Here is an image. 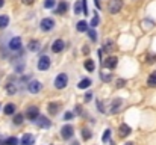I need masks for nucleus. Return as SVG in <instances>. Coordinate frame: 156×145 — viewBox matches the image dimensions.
Returning <instances> with one entry per match:
<instances>
[{"label": "nucleus", "mask_w": 156, "mask_h": 145, "mask_svg": "<svg viewBox=\"0 0 156 145\" xmlns=\"http://www.w3.org/2000/svg\"><path fill=\"white\" fill-rule=\"evenodd\" d=\"M97 107H99V110H100L102 113H105V109H103V103H102V101H97Z\"/></svg>", "instance_id": "4c0bfd02"}, {"label": "nucleus", "mask_w": 156, "mask_h": 145, "mask_svg": "<svg viewBox=\"0 0 156 145\" xmlns=\"http://www.w3.org/2000/svg\"><path fill=\"white\" fill-rule=\"evenodd\" d=\"M76 27H77V32H88V23H87V21H83V20H82V21H79Z\"/></svg>", "instance_id": "6ab92c4d"}, {"label": "nucleus", "mask_w": 156, "mask_h": 145, "mask_svg": "<svg viewBox=\"0 0 156 145\" xmlns=\"http://www.w3.org/2000/svg\"><path fill=\"white\" fill-rule=\"evenodd\" d=\"M3 112H5L6 115H12V113H15V104H14V103H8V104L3 107Z\"/></svg>", "instance_id": "f3484780"}, {"label": "nucleus", "mask_w": 156, "mask_h": 145, "mask_svg": "<svg viewBox=\"0 0 156 145\" xmlns=\"http://www.w3.org/2000/svg\"><path fill=\"white\" fill-rule=\"evenodd\" d=\"M146 59H147L146 62H149V64H152V62H155L156 54H147V57H146Z\"/></svg>", "instance_id": "473e14b6"}, {"label": "nucleus", "mask_w": 156, "mask_h": 145, "mask_svg": "<svg viewBox=\"0 0 156 145\" xmlns=\"http://www.w3.org/2000/svg\"><path fill=\"white\" fill-rule=\"evenodd\" d=\"M41 89H43V85H41L38 80H32V82L27 85V91L32 92V94H37V92H40Z\"/></svg>", "instance_id": "423d86ee"}, {"label": "nucleus", "mask_w": 156, "mask_h": 145, "mask_svg": "<svg viewBox=\"0 0 156 145\" xmlns=\"http://www.w3.org/2000/svg\"><path fill=\"white\" fill-rule=\"evenodd\" d=\"M147 85H149V86H156V71H153V73L149 76V79H147Z\"/></svg>", "instance_id": "4be33fe9"}, {"label": "nucleus", "mask_w": 156, "mask_h": 145, "mask_svg": "<svg viewBox=\"0 0 156 145\" xmlns=\"http://www.w3.org/2000/svg\"><path fill=\"white\" fill-rule=\"evenodd\" d=\"M117 64H118V57H115V56H109L106 60H105V67L106 68H109V70H114L115 67H117Z\"/></svg>", "instance_id": "1a4fd4ad"}, {"label": "nucleus", "mask_w": 156, "mask_h": 145, "mask_svg": "<svg viewBox=\"0 0 156 145\" xmlns=\"http://www.w3.org/2000/svg\"><path fill=\"white\" fill-rule=\"evenodd\" d=\"M67 9H68V3L62 0V2L58 5V8H56V14L62 15V14H65V12H67Z\"/></svg>", "instance_id": "2eb2a0df"}, {"label": "nucleus", "mask_w": 156, "mask_h": 145, "mask_svg": "<svg viewBox=\"0 0 156 145\" xmlns=\"http://www.w3.org/2000/svg\"><path fill=\"white\" fill-rule=\"evenodd\" d=\"M58 109H59V104H58V103H50V104H49V112H50L52 115H56V113H58Z\"/></svg>", "instance_id": "a878e982"}, {"label": "nucleus", "mask_w": 156, "mask_h": 145, "mask_svg": "<svg viewBox=\"0 0 156 145\" xmlns=\"http://www.w3.org/2000/svg\"><path fill=\"white\" fill-rule=\"evenodd\" d=\"M82 5H83V14H85V15H88V6H87V2H85V0H82Z\"/></svg>", "instance_id": "e433bc0d"}, {"label": "nucleus", "mask_w": 156, "mask_h": 145, "mask_svg": "<svg viewBox=\"0 0 156 145\" xmlns=\"http://www.w3.org/2000/svg\"><path fill=\"white\" fill-rule=\"evenodd\" d=\"M112 47H114V43H112V41H108V43H106V46H105V50H106V51H111Z\"/></svg>", "instance_id": "f704fd0d"}, {"label": "nucleus", "mask_w": 156, "mask_h": 145, "mask_svg": "<svg viewBox=\"0 0 156 145\" xmlns=\"http://www.w3.org/2000/svg\"><path fill=\"white\" fill-rule=\"evenodd\" d=\"M124 145H135L133 142H127V144H124Z\"/></svg>", "instance_id": "c03bdc74"}, {"label": "nucleus", "mask_w": 156, "mask_h": 145, "mask_svg": "<svg viewBox=\"0 0 156 145\" xmlns=\"http://www.w3.org/2000/svg\"><path fill=\"white\" fill-rule=\"evenodd\" d=\"M3 5H5V0H0V8H2Z\"/></svg>", "instance_id": "37998d69"}, {"label": "nucleus", "mask_w": 156, "mask_h": 145, "mask_svg": "<svg viewBox=\"0 0 156 145\" xmlns=\"http://www.w3.org/2000/svg\"><path fill=\"white\" fill-rule=\"evenodd\" d=\"M83 67H85V70H87V71H90V73H93V71L96 70L94 60H91V59H87V60H85V64H83Z\"/></svg>", "instance_id": "a211bd4d"}, {"label": "nucleus", "mask_w": 156, "mask_h": 145, "mask_svg": "<svg viewBox=\"0 0 156 145\" xmlns=\"http://www.w3.org/2000/svg\"><path fill=\"white\" fill-rule=\"evenodd\" d=\"M109 136H111V130L108 129V130H105V135H103V142H106V141L109 139Z\"/></svg>", "instance_id": "c9c22d12"}, {"label": "nucleus", "mask_w": 156, "mask_h": 145, "mask_svg": "<svg viewBox=\"0 0 156 145\" xmlns=\"http://www.w3.org/2000/svg\"><path fill=\"white\" fill-rule=\"evenodd\" d=\"M6 92H8L9 95H14V94L17 92L15 85H14V83H8V85H6Z\"/></svg>", "instance_id": "393cba45"}, {"label": "nucleus", "mask_w": 156, "mask_h": 145, "mask_svg": "<svg viewBox=\"0 0 156 145\" xmlns=\"http://www.w3.org/2000/svg\"><path fill=\"white\" fill-rule=\"evenodd\" d=\"M67 83H68V76L65 73H61V74L56 76V79H55V88L56 89H64L67 86Z\"/></svg>", "instance_id": "f257e3e1"}, {"label": "nucleus", "mask_w": 156, "mask_h": 145, "mask_svg": "<svg viewBox=\"0 0 156 145\" xmlns=\"http://www.w3.org/2000/svg\"><path fill=\"white\" fill-rule=\"evenodd\" d=\"M9 48H11L12 51L21 50V38H20V36H14V38L9 41Z\"/></svg>", "instance_id": "0eeeda50"}, {"label": "nucleus", "mask_w": 156, "mask_h": 145, "mask_svg": "<svg viewBox=\"0 0 156 145\" xmlns=\"http://www.w3.org/2000/svg\"><path fill=\"white\" fill-rule=\"evenodd\" d=\"M3 144L5 145H18V139H17L15 136H11V138L5 139V141H3Z\"/></svg>", "instance_id": "5701e85b"}, {"label": "nucleus", "mask_w": 156, "mask_h": 145, "mask_svg": "<svg viewBox=\"0 0 156 145\" xmlns=\"http://www.w3.org/2000/svg\"><path fill=\"white\" fill-rule=\"evenodd\" d=\"M37 67H38V70H41V71H46V70H49L50 68V57L49 56H41L40 59H38V64H37Z\"/></svg>", "instance_id": "f03ea898"}, {"label": "nucleus", "mask_w": 156, "mask_h": 145, "mask_svg": "<svg viewBox=\"0 0 156 145\" xmlns=\"http://www.w3.org/2000/svg\"><path fill=\"white\" fill-rule=\"evenodd\" d=\"M121 6H123V0H112L109 3V12L111 14H118Z\"/></svg>", "instance_id": "39448f33"}, {"label": "nucleus", "mask_w": 156, "mask_h": 145, "mask_svg": "<svg viewBox=\"0 0 156 145\" xmlns=\"http://www.w3.org/2000/svg\"><path fill=\"white\" fill-rule=\"evenodd\" d=\"M55 5H56V0H44V8L46 9H52Z\"/></svg>", "instance_id": "c756f323"}, {"label": "nucleus", "mask_w": 156, "mask_h": 145, "mask_svg": "<svg viewBox=\"0 0 156 145\" xmlns=\"http://www.w3.org/2000/svg\"><path fill=\"white\" fill-rule=\"evenodd\" d=\"M93 85V82H91V79H82L80 82H79V85H77V88L79 89H87V88H90Z\"/></svg>", "instance_id": "dca6fc26"}, {"label": "nucleus", "mask_w": 156, "mask_h": 145, "mask_svg": "<svg viewBox=\"0 0 156 145\" xmlns=\"http://www.w3.org/2000/svg\"><path fill=\"white\" fill-rule=\"evenodd\" d=\"M73 135H74V127H73V126L67 124V126H64V127L61 129V136H62V139H70V138H73Z\"/></svg>", "instance_id": "7ed1b4c3"}, {"label": "nucleus", "mask_w": 156, "mask_h": 145, "mask_svg": "<svg viewBox=\"0 0 156 145\" xmlns=\"http://www.w3.org/2000/svg\"><path fill=\"white\" fill-rule=\"evenodd\" d=\"M130 127L127 126V124H121L120 126V129H118V135L121 136V138H126V136H129L130 135Z\"/></svg>", "instance_id": "ddd939ff"}, {"label": "nucleus", "mask_w": 156, "mask_h": 145, "mask_svg": "<svg viewBox=\"0 0 156 145\" xmlns=\"http://www.w3.org/2000/svg\"><path fill=\"white\" fill-rule=\"evenodd\" d=\"M26 115H27V118H29V119L35 121V119H37V118L40 116V109H38L37 106H30V107L27 109Z\"/></svg>", "instance_id": "6e6552de"}, {"label": "nucleus", "mask_w": 156, "mask_h": 145, "mask_svg": "<svg viewBox=\"0 0 156 145\" xmlns=\"http://www.w3.org/2000/svg\"><path fill=\"white\" fill-rule=\"evenodd\" d=\"M93 27H97L99 26V15L97 14H94V17H93V20H91V23H90Z\"/></svg>", "instance_id": "7c9ffc66"}, {"label": "nucleus", "mask_w": 156, "mask_h": 145, "mask_svg": "<svg viewBox=\"0 0 156 145\" xmlns=\"http://www.w3.org/2000/svg\"><path fill=\"white\" fill-rule=\"evenodd\" d=\"M27 48H29L30 51H37V50L40 48V41H35V40L30 41V43L27 44Z\"/></svg>", "instance_id": "412c9836"}, {"label": "nucleus", "mask_w": 156, "mask_h": 145, "mask_svg": "<svg viewBox=\"0 0 156 145\" xmlns=\"http://www.w3.org/2000/svg\"><path fill=\"white\" fill-rule=\"evenodd\" d=\"M82 138H83V141H88V139H91V138H93V135H91V132H90V130L83 129V130H82Z\"/></svg>", "instance_id": "bb28decb"}, {"label": "nucleus", "mask_w": 156, "mask_h": 145, "mask_svg": "<svg viewBox=\"0 0 156 145\" xmlns=\"http://www.w3.org/2000/svg\"><path fill=\"white\" fill-rule=\"evenodd\" d=\"M82 12H83V5H82V0H80V2L74 3V14H82Z\"/></svg>", "instance_id": "b1692460"}, {"label": "nucleus", "mask_w": 156, "mask_h": 145, "mask_svg": "<svg viewBox=\"0 0 156 145\" xmlns=\"http://www.w3.org/2000/svg\"><path fill=\"white\" fill-rule=\"evenodd\" d=\"M37 124L40 126V127H43V129H49L50 126H52V123L49 121V118H46V116H38L37 118Z\"/></svg>", "instance_id": "9b49d317"}, {"label": "nucleus", "mask_w": 156, "mask_h": 145, "mask_svg": "<svg viewBox=\"0 0 156 145\" xmlns=\"http://www.w3.org/2000/svg\"><path fill=\"white\" fill-rule=\"evenodd\" d=\"M100 77H102V80H105V82H109V80L112 79V73H109V74H106V73H100Z\"/></svg>", "instance_id": "2f4dec72"}, {"label": "nucleus", "mask_w": 156, "mask_h": 145, "mask_svg": "<svg viewBox=\"0 0 156 145\" xmlns=\"http://www.w3.org/2000/svg\"><path fill=\"white\" fill-rule=\"evenodd\" d=\"M64 47H65V43H64L62 40H56L52 44V50L55 53H61V51L64 50Z\"/></svg>", "instance_id": "f8f14e48"}, {"label": "nucleus", "mask_w": 156, "mask_h": 145, "mask_svg": "<svg viewBox=\"0 0 156 145\" xmlns=\"http://www.w3.org/2000/svg\"><path fill=\"white\" fill-rule=\"evenodd\" d=\"M34 2H35V0H23V3H24V5H32Z\"/></svg>", "instance_id": "a19ab883"}, {"label": "nucleus", "mask_w": 156, "mask_h": 145, "mask_svg": "<svg viewBox=\"0 0 156 145\" xmlns=\"http://www.w3.org/2000/svg\"><path fill=\"white\" fill-rule=\"evenodd\" d=\"M34 144H35V138H34V135L26 133V135L21 138V145H34Z\"/></svg>", "instance_id": "4468645a"}, {"label": "nucleus", "mask_w": 156, "mask_h": 145, "mask_svg": "<svg viewBox=\"0 0 156 145\" xmlns=\"http://www.w3.org/2000/svg\"><path fill=\"white\" fill-rule=\"evenodd\" d=\"M124 85H126V80L124 79H118L117 80V88H123Z\"/></svg>", "instance_id": "72a5a7b5"}, {"label": "nucleus", "mask_w": 156, "mask_h": 145, "mask_svg": "<svg viewBox=\"0 0 156 145\" xmlns=\"http://www.w3.org/2000/svg\"><path fill=\"white\" fill-rule=\"evenodd\" d=\"M83 53H90V48L87 47V46H85V47H83Z\"/></svg>", "instance_id": "79ce46f5"}, {"label": "nucleus", "mask_w": 156, "mask_h": 145, "mask_svg": "<svg viewBox=\"0 0 156 145\" xmlns=\"http://www.w3.org/2000/svg\"><path fill=\"white\" fill-rule=\"evenodd\" d=\"M121 104H123V100L121 98H115L112 103H111V112L112 113H117V112H120V109H121Z\"/></svg>", "instance_id": "9d476101"}, {"label": "nucleus", "mask_w": 156, "mask_h": 145, "mask_svg": "<svg viewBox=\"0 0 156 145\" xmlns=\"http://www.w3.org/2000/svg\"><path fill=\"white\" fill-rule=\"evenodd\" d=\"M40 27H41L44 32L52 30L53 27H55V20H52V18H43L41 23H40Z\"/></svg>", "instance_id": "20e7f679"}, {"label": "nucleus", "mask_w": 156, "mask_h": 145, "mask_svg": "<svg viewBox=\"0 0 156 145\" xmlns=\"http://www.w3.org/2000/svg\"><path fill=\"white\" fill-rule=\"evenodd\" d=\"M88 35H90V38H91V41H93V43H96V41H97V33H96V30H94V29H88Z\"/></svg>", "instance_id": "cd10ccee"}, {"label": "nucleus", "mask_w": 156, "mask_h": 145, "mask_svg": "<svg viewBox=\"0 0 156 145\" xmlns=\"http://www.w3.org/2000/svg\"><path fill=\"white\" fill-rule=\"evenodd\" d=\"M21 123H23V115H21V113H17V115L14 116V124H15V126H20Z\"/></svg>", "instance_id": "c85d7f7f"}, {"label": "nucleus", "mask_w": 156, "mask_h": 145, "mask_svg": "<svg viewBox=\"0 0 156 145\" xmlns=\"http://www.w3.org/2000/svg\"><path fill=\"white\" fill-rule=\"evenodd\" d=\"M9 24V17L8 15H0V29H5Z\"/></svg>", "instance_id": "aec40b11"}, {"label": "nucleus", "mask_w": 156, "mask_h": 145, "mask_svg": "<svg viewBox=\"0 0 156 145\" xmlns=\"http://www.w3.org/2000/svg\"><path fill=\"white\" fill-rule=\"evenodd\" d=\"M93 100V94H85V101L88 103V101H91Z\"/></svg>", "instance_id": "ea45409f"}, {"label": "nucleus", "mask_w": 156, "mask_h": 145, "mask_svg": "<svg viewBox=\"0 0 156 145\" xmlns=\"http://www.w3.org/2000/svg\"><path fill=\"white\" fill-rule=\"evenodd\" d=\"M64 118H65V119H71V118H73V113H71V112H67V113L64 115Z\"/></svg>", "instance_id": "58836bf2"}]
</instances>
